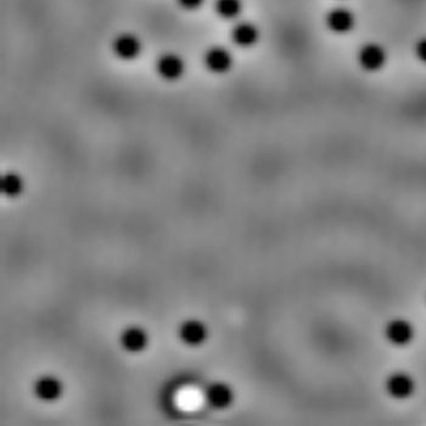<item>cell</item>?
I'll return each instance as SVG.
<instances>
[{
  "label": "cell",
  "instance_id": "9c48e42d",
  "mask_svg": "<svg viewBox=\"0 0 426 426\" xmlns=\"http://www.w3.org/2000/svg\"><path fill=\"white\" fill-rule=\"evenodd\" d=\"M234 394L227 384L213 383L206 390V399L209 406L216 409H224L232 404Z\"/></svg>",
  "mask_w": 426,
  "mask_h": 426
},
{
  "label": "cell",
  "instance_id": "6da1fadb",
  "mask_svg": "<svg viewBox=\"0 0 426 426\" xmlns=\"http://www.w3.org/2000/svg\"><path fill=\"white\" fill-rule=\"evenodd\" d=\"M158 77L165 82H176L181 78L186 71V64L181 56L174 53H166L158 57L155 64Z\"/></svg>",
  "mask_w": 426,
  "mask_h": 426
},
{
  "label": "cell",
  "instance_id": "ba28073f",
  "mask_svg": "<svg viewBox=\"0 0 426 426\" xmlns=\"http://www.w3.org/2000/svg\"><path fill=\"white\" fill-rule=\"evenodd\" d=\"M209 335L207 328L199 320H188L181 324L179 336L181 341L189 346H200L206 341Z\"/></svg>",
  "mask_w": 426,
  "mask_h": 426
},
{
  "label": "cell",
  "instance_id": "3957f363",
  "mask_svg": "<svg viewBox=\"0 0 426 426\" xmlns=\"http://www.w3.org/2000/svg\"><path fill=\"white\" fill-rule=\"evenodd\" d=\"M111 49L117 59L122 61H132L137 59L142 53V42L135 34L121 33L114 39Z\"/></svg>",
  "mask_w": 426,
  "mask_h": 426
},
{
  "label": "cell",
  "instance_id": "8992f818",
  "mask_svg": "<svg viewBox=\"0 0 426 426\" xmlns=\"http://www.w3.org/2000/svg\"><path fill=\"white\" fill-rule=\"evenodd\" d=\"M386 390L394 399H408L414 391V381L406 373H394L386 381Z\"/></svg>",
  "mask_w": 426,
  "mask_h": 426
},
{
  "label": "cell",
  "instance_id": "9a60e30c",
  "mask_svg": "<svg viewBox=\"0 0 426 426\" xmlns=\"http://www.w3.org/2000/svg\"><path fill=\"white\" fill-rule=\"evenodd\" d=\"M414 51H415V56H417L418 60L426 65V37L418 41Z\"/></svg>",
  "mask_w": 426,
  "mask_h": 426
},
{
  "label": "cell",
  "instance_id": "8fae6325",
  "mask_svg": "<svg viewBox=\"0 0 426 426\" xmlns=\"http://www.w3.org/2000/svg\"><path fill=\"white\" fill-rule=\"evenodd\" d=\"M260 32L255 25L250 22H240L233 28L232 41L240 48H251L259 42Z\"/></svg>",
  "mask_w": 426,
  "mask_h": 426
},
{
  "label": "cell",
  "instance_id": "5b68a950",
  "mask_svg": "<svg viewBox=\"0 0 426 426\" xmlns=\"http://www.w3.org/2000/svg\"><path fill=\"white\" fill-rule=\"evenodd\" d=\"M325 25L329 31L336 34H343L352 29L355 26V16L352 13L343 8L330 10L325 16Z\"/></svg>",
  "mask_w": 426,
  "mask_h": 426
},
{
  "label": "cell",
  "instance_id": "5bb4252c",
  "mask_svg": "<svg viewBox=\"0 0 426 426\" xmlns=\"http://www.w3.org/2000/svg\"><path fill=\"white\" fill-rule=\"evenodd\" d=\"M214 11L221 19H235L240 14L241 0H216Z\"/></svg>",
  "mask_w": 426,
  "mask_h": 426
},
{
  "label": "cell",
  "instance_id": "4fadbf2b",
  "mask_svg": "<svg viewBox=\"0 0 426 426\" xmlns=\"http://www.w3.org/2000/svg\"><path fill=\"white\" fill-rule=\"evenodd\" d=\"M0 188L5 196L8 198H18L24 191L25 183L22 178L16 173H6L1 178Z\"/></svg>",
  "mask_w": 426,
  "mask_h": 426
},
{
  "label": "cell",
  "instance_id": "7a4b0ae2",
  "mask_svg": "<svg viewBox=\"0 0 426 426\" xmlns=\"http://www.w3.org/2000/svg\"><path fill=\"white\" fill-rule=\"evenodd\" d=\"M357 61L363 70L376 72L384 67L386 62V51L379 44L368 43L358 50Z\"/></svg>",
  "mask_w": 426,
  "mask_h": 426
},
{
  "label": "cell",
  "instance_id": "7c38bea8",
  "mask_svg": "<svg viewBox=\"0 0 426 426\" xmlns=\"http://www.w3.org/2000/svg\"><path fill=\"white\" fill-rule=\"evenodd\" d=\"M34 392L42 401H55L62 394V384L54 376H43L34 385Z\"/></svg>",
  "mask_w": 426,
  "mask_h": 426
},
{
  "label": "cell",
  "instance_id": "30bf717a",
  "mask_svg": "<svg viewBox=\"0 0 426 426\" xmlns=\"http://www.w3.org/2000/svg\"><path fill=\"white\" fill-rule=\"evenodd\" d=\"M148 334L139 327H130L122 333L121 343L128 352H142L148 346Z\"/></svg>",
  "mask_w": 426,
  "mask_h": 426
},
{
  "label": "cell",
  "instance_id": "2e32d148",
  "mask_svg": "<svg viewBox=\"0 0 426 426\" xmlns=\"http://www.w3.org/2000/svg\"><path fill=\"white\" fill-rule=\"evenodd\" d=\"M178 5L181 9L186 11H193V10L199 9L200 6L204 3V0H177Z\"/></svg>",
  "mask_w": 426,
  "mask_h": 426
},
{
  "label": "cell",
  "instance_id": "277c9868",
  "mask_svg": "<svg viewBox=\"0 0 426 426\" xmlns=\"http://www.w3.org/2000/svg\"><path fill=\"white\" fill-rule=\"evenodd\" d=\"M204 65L211 74H227L232 69L233 57L226 48L211 47L204 54Z\"/></svg>",
  "mask_w": 426,
  "mask_h": 426
},
{
  "label": "cell",
  "instance_id": "52a82bcc",
  "mask_svg": "<svg viewBox=\"0 0 426 426\" xmlns=\"http://www.w3.org/2000/svg\"><path fill=\"white\" fill-rule=\"evenodd\" d=\"M385 335L390 343L396 346H406L412 341L413 331L412 325L403 320H391L389 324L386 325Z\"/></svg>",
  "mask_w": 426,
  "mask_h": 426
}]
</instances>
